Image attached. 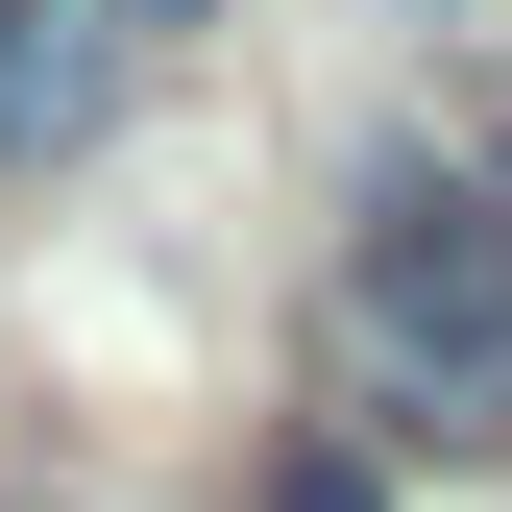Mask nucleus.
I'll list each match as a JSON object with an SVG mask.
<instances>
[{
  "label": "nucleus",
  "instance_id": "f257e3e1",
  "mask_svg": "<svg viewBox=\"0 0 512 512\" xmlns=\"http://www.w3.org/2000/svg\"><path fill=\"white\" fill-rule=\"evenodd\" d=\"M342 391L391 415V464H512V171L391 147L342 196Z\"/></svg>",
  "mask_w": 512,
  "mask_h": 512
},
{
  "label": "nucleus",
  "instance_id": "f03ea898",
  "mask_svg": "<svg viewBox=\"0 0 512 512\" xmlns=\"http://www.w3.org/2000/svg\"><path fill=\"white\" fill-rule=\"evenodd\" d=\"M122 0H25V25H0V171H74L98 147V98H122Z\"/></svg>",
  "mask_w": 512,
  "mask_h": 512
},
{
  "label": "nucleus",
  "instance_id": "7ed1b4c3",
  "mask_svg": "<svg viewBox=\"0 0 512 512\" xmlns=\"http://www.w3.org/2000/svg\"><path fill=\"white\" fill-rule=\"evenodd\" d=\"M269 512H391V488H366L342 439H293V464H269Z\"/></svg>",
  "mask_w": 512,
  "mask_h": 512
},
{
  "label": "nucleus",
  "instance_id": "20e7f679",
  "mask_svg": "<svg viewBox=\"0 0 512 512\" xmlns=\"http://www.w3.org/2000/svg\"><path fill=\"white\" fill-rule=\"evenodd\" d=\"M122 25H220V0H122Z\"/></svg>",
  "mask_w": 512,
  "mask_h": 512
},
{
  "label": "nucleus",
  "instance_id": "39448f33",
  "mask_svg": "<svg viewBox=\"0 0 512 512\" xmlns=\"http://www.w3.org/2000/svg\"><path fill=\"white\" fill-rule=\"evenodd\" d=\"M0 25H25V0H0Z\"/></svg>",
  "mask_w": 512,
  "mask_h": 512
}]
</instances>
